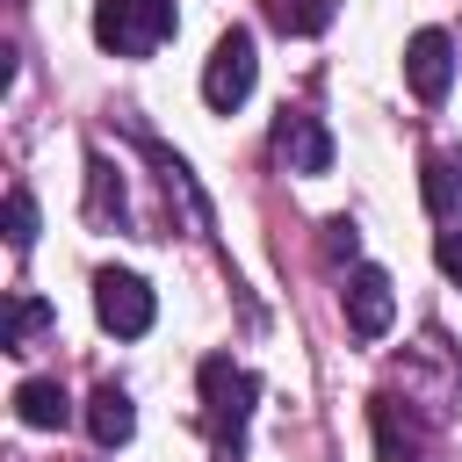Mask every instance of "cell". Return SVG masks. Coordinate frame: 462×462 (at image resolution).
<instances>
[{
	"instance_id": "1",
	"label": "cell",
	"mask_w": 462,
	"mask_h": 462,
	"mask_svg": "<svg viewBox=\"0 0 462 462\" xmlns=\"http://www.w3.org/2000/svg\"><path fill=\"white\" fill-rule=\"evenodd\" d=\"M253 397H260V383H253L231 354H209V361H202V433H209L217 455H238V448H245Z\"/></svg>"
},
{
	"instance_id": "2",
	"label": "cell",
	"mask_w": 462,
	"mask_h": 462,
	"mask_svg": "<svg viewBox=\"0 0 462 462\" xmlns=\"http://www.w3.org/2000/svg\"><path fill=\"white\" fill-rule=\"evenodd\" d=\"M173 0H94V43L116 58H152L173 36Z\"/></svg>"
},
{
	"instance_id": "3",
	"label": "cell",
	"mask_w": 462,
	"mask_h": 462,
	"mask_svg": "<svg viewBox=\"0 0 462 462\" xmlns=\"http://www.w3.org/2000/svg\"><path fill=\"white\" fill-rule=\"evenodd\" d=\"M94 318H101L116 339H144V332H152V318H159L152 282H144V274H130V267H101V274H94Z\"/></svg>"
},
{
	"instance_id": "4",
	"label": "cell",
	"mask_w": 462,
	"mask_h": 462,
	"mask_svg": "<svg viewBox=\"0 0 462 462\" xmlns=\"http://www.w3.org/2000/svg\"><path fill=\"white\" fill-rule=\"evenodd\" d=\"M253 79H260L253 29H224V36H217V51H209V65H202V101H209L217 116H231V108L253 94Z\"/></svg>"
},
{
	"instance_id": "5",
	"label": "cell",
	"mask_w": 462,
	"mask_h": 462,
	"mask_svg": "<svg viewBox=\"0 0 462 462\" xmlns=\"http://www.w3.org/2000/svg\"><path fill=\"white\" fill-rule=\"evenodd\" d=\"M339 303H346V332H354V339H383L390 318H397V289H390L383 267H346Z\"/></svg>"
},
{
	"instance_id": "6",
	"label": "cell",
	"mask_w": 462,
	"mask_h": 462,
	"mask_svg": "<svg viewBox=\"0 0 462 462\" xmlns=\"http://www.w3.org/2000/svg\"><path fill=\"white\" fill-rule=\"evenodd\" d=\"M274 159L289 173H325L332 166V130L318 116H303V108H282L274 116Z\"/></svg>"
},
{
	"instance_id": "7",
	"label": "cell",
	"mask_w": 462,
	"mask_h": 462,
	"mask_svg": "<svg viewBox=\"0 0 462 462\" xmlns=\"http://www.w3.org/2000/svg\"><path fill=\"white\" fill-rule=\"evenodd\" d=\"M404 79H411L419 101H448V79H455V43H448V29H419V36L404 43Z\"/></svg>"
},
{
	"instance_id": "8",
	"label": "cell",
	"mask_w": 462,
	"mask_h": 462,
	"mask_svg": "<svg viewBox=\"0 0 462 462\" xmlns=\"http://www.w3.org/2000/svg\"><path fill=\"white\" fill-rule=\"evenodd\" d=\"M87 433H94V448H123V440L137 433V404H130L123 383H101V390L87 397Z\"/></svg>"
},
{
	"instance_id": "9",
	"label": "cell",
	"mask_w": 462,
	"mask_h": 462,
	"mask_svg": "<svg viewBox=\"0 0 462 462\" xmlns=\"http://www.w3.org/2000/svg\"><path fill=\"white\" fill-rule=\"evenodd\" d=\"M14 419L36 426V433H58V426L72 419V397L58 390V375H29V383L14 390Z\"/></svg>"
},
{
	"instance_id": "10",
	"label": "cell",
	"mask_w": 462,
	"mask_h": 462,
	"mask_svg": "<svg viewBox=\"0 0 462 462\" xmlns=\"http://www.w3.org/2000/svg\"><path fill=\"white\" fill-rule=\"evenodd\" d=\"M419 195L440 224H462V152H433L426 173H419Z\"/></svg>"
},
{
	"instance_id": "11",
	"label": "cell",
	"mask_w": 462,
	"mask_h": 462,
	"mask_svg": "<svg viewBox=\"0 0 462 462\" xmlns=\"http://www.w3.org/2000/svg\"><path fill=\"white\" fill-rule=\"evenodd\" d=\"M51 318H58V310H51L43 296H14V303H7V354H29V346L51 332Z\"/></svg>"
},
{
	"instance_id": "12",
	"label": "cell",
	"mask_w": 462,
	"mask_h": 462,
	"mask_svg": "<svg viewBox=\"0 0 462 462\" xmlns=\"http://www.w3.org/2000/svg\"><path fill=\"white\" fill-rule=\"evenodd\" d=\"M267 22L282 36H310V29H325V0H267Z\"/></svg>"
},
{
	"instance_id": "13",
	"label": "cell",
	"mask_w": 462,
	"mask_h": 462,
	"mask_svg": "<svg viewBox=\"0 0 462 462\" xmlns=\"http://www.w3.org/2000/svg\"><path fill=\"white\" fill-rule=\"evenodd\" d=\"M87 188H94V217H108V209L123 217V180H116V166H108L101 152L87 159Z\"/></svg>"
},
{
	"instance_id": "14",
	"label": "cell",
	"mask_w": 462,
	"mask_h": 462,
	"mask_svg": "<svg viewBox=\"0 0 462 462\" xmlns=\"http://www.w3.org/2000/svg\"><path fill=\"white\" fill-rule=\"evenodd\" d=\"M7 245L14 253L36 245V202H29V188H7Z\"/></svg>"
},
{
	"instance_id": "15",
	"label": "cell",
	"mask_w": 462,
	"mask_h": 462,
	"mask_svg": "<svg viewBox=\"0 0 462 462\" xmlns=\"http://www.w3.org/2000/svg\"><path fill=\"white\" fill-rule=\"evenodd\" d=\"M325 253H332V260H354V253H361V231H354L346 217H332V224H325Z\"/></svg>"
},
{
	"instance_id": "16",
	"label": "cell",
	"mask_w": 462,
	"mask_h": 462,
	"mask_svg": "<svg viewBox=\"0 0 462 462\" xmlns=\"http://www.w3.org/2000/svg\"><path fill=\"white\" fill-rule=\"evenodd\" d=\"M433 260H440V274H448V282H462V224L433 238Z\"/></svg>"
}]
</instances>
